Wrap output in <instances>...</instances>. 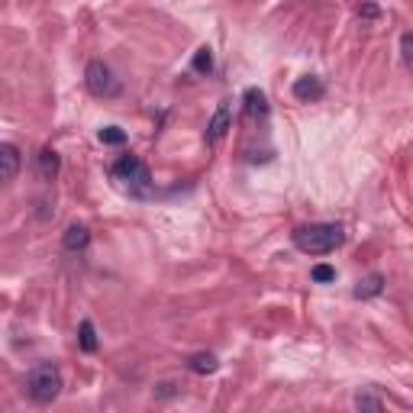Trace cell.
I'll return each instance as SVG.
<instances>
[{
	"label": "cell",
	"instance_id": "17",
	"mask_svg": "<svg viewBox=\"0 0 413 413\" xmlns=\"http://www.w3.org/2000/svg\"><path fill=\"white\" fill-rule=\"evenodd\" d=\"M310 278L317 281V285H330V281H336V268H332V265H313Z\"/></svg>",
	"mask_w": 413,
	"mask_h": 413
},
{
	"label": "cell",
	"instance_id": "7",
	"mask_svg": "<svg viewBox=\"0 0 413 413\" xmlns=\"http://www.w3.org/2000/svg\"><path fill=\"white\" fill-rule=\"evenodd\" d=\"M226 129H230V101H223L217 107V113H213V120H210V126H207V143H220L226 136Z\"/></svg>",
	"mask_w": 413,
	"mask_h": 413
},
{
	"label": "cell",
	"instance_id": "18",
	"mask_svg": "<svg viewBox=\"0 0 413 413\" xmlns=\"http://www.w3.org/2000/svg\"><path fill=\"white\" fill-rule=\"evenodd\" d=\"M400 49H404L407 68H413V33H404V36H400Z\"/></svg>",
	"mask_w": 413,
	"mask_h": 413
},
{
	"label": "cell",
	"instance_id": "4",
	"mask_svg": "<svg viewBox=\"0 0 413 413\" xmlns=\"http://www.w3.org/2000/svg\"><path fill=\"white\" fill-rule=\"evenodd\" d=\"M84 84H88V91L94 97H116L123 91L120 78L113 75V68L103 65V61H91L84 68Z\"/></svg>",
	"mask_w": 413,
	"mask_h": 413
},
{
	"label": "cell",
	"instance_id": "19",
	"mask_svg": "<svg viewBox=\"0 0 413 413\" xmlns=\"http://www.w3.org/2000/svg\"><path fill=\"white\" fill-rule=\"evenodd\" d=\"M362 16H368V20H374V16H378V7H374V4H365V7H362Z\"/></svg>",
	"mask_w": 413,
	"mask_h": 413
},
{
	"label": "cell",
	"instance_id": "9",
	"mask_svg": "<svg viewBox=\"0 0 413 413\" xmlns=\"http://www.w3.org/2000/svg\"><path fill=\"white\" fill-rule=\"evenodd\" d=\"M61 243H65L68 252H81V249H88V243H91V230L84 223H71L65 230V236H61Z\"/></svg>",
	"mask_w": 413,
	"mask_h": 413
},
{
	"label": "cell",
	"instance_id": "13",
	"mask_svg": "<svg viewBox=\"0 0 413 413\" xmlns=\"http://www.w3.org/2000/svg\"><path fill=\"white\" fill-rule=\"evenodd\" d=\"M78 346H81V352H97V330L91 320H81V326H78Z\"/></svg>",
	"mask_w": 413,
	"mask_h": 413
},
{
	"label": "cell",
	"instance_id": "1",
	"mask_svg": "<svg viewBox=\"0 0 413 413\" xmlns=\"http://www.w3.org/2000/svg\"><path fill=\"white\" fill-rule=\"evenodd\" d=\"M342 243H346V233H342L339 223H310L294 230V245L304 255H330Z\"/></svg>",
	"mask_w": 413,
	"mask_h": 413
},
{
	"label": "cell",
	"instance_id": "5",
	"mask_svg": "<svg viewBox=\"0 0 413 413\" xmlns=\"http://www.w3.org/2000/svg\"><path fill=\"white\" fill-rule=\"evenodd\" d=\"M323 94H326V84H323V78H317V75H304L294 81V97H297L300 103H317V101H323Z\"/></svg>",
	"mask_w": 413,
	"mask_h": 413
},
{
	"label": "cell",
	"instance_id": "6",
	"mask_svg": "<svg viewBox=\"0 0 413 413\" xmlns=\"http://www.w3.org/2000/svg\"><path fill=\"white\" fill-rule=\"evenodd\" d=\"M16 171H20V149L14 143H4L0 146V178L10 184L16 178Z\"/></svg>",
	"mask_w": 413,
	"mask_h": 413
},
{
	"label": "cell",
	"instance_id": "16",
	"mask_svg": "<svg viewBox=\"0 0 413 413\" xmlns=\"http://www.w3.org/2000/svg\"><path fill=\"white\" fill-rule=\"evenodd\" d=\"M355 407H359V410H381V407H384V400L381 397H374V394H355V400H352Z\"/></svg>",
	"mask_w": 413,
	"mask_h": 413
},
{
	"label": "cell",
	"instance_id": "3",
	"mask_svg": "<svg viewBox=\"0 0 413 413\" xmlns=\"http://www.w3.org/2000/svg\"><path fill=\"white\" fill-rule=\"evenodd\" d=\"M26 391H29V397H33L36 404H52V400L58 397V391H61L58 365H52V362H39V365L26 374Z\"/></svg>",
	"mask_w": 413,
	"mask_h": 413
},
{
	"label": "cell",
	"instance_id": "2",
	"mask_svg": "<svg viewBox=\"0 0 413 413\" xmlns=\"http://www.w3.org/2000/svg\"><path fill=\"white\" fill-rule=\"evenodd\" d=\"M113 178L123 184V190H129L133 197H152L155 194V181H152V171L146 168L143 158L136 155H123L113 165Z\"/></svg>",
	"mask_w": 413,
	"mask_h": 413
},
{
	"label": "cell",
	"instance_id": "10",
	"mask_svg": "<svg viewBox=\"0 0 413 413\" xmlns=\"http://www.w3.org/2000/svg\"><path fill=\"white\" fill-rule=\"evenodd\" d=\"M36 168H39V178H42V181H52V178L58 175V168H61L58 152H55V149H42L39 155H36Z\"/></svg>",
	"mask_w": 413,
	"mask_h": 413
},
{
	"label": "cell",
	"instance_id": "12",
	"mask_svg": "<svg viewBox=\"0 0 413 413\" xmlns=\"http://www.w3.org/2000/svg\"><path fill=\"white\" fill-rule=\"evenodd\" d=\"M188 368L194 374H213L220 368V362H217V355H213V352H194V355H190V362H188Z\"/></svg>",
	"mask_w": 413,
	"mask_h": 413
},
{
	"label": "cell",
	"instance_id": "11",
	"mask_svg": "<svg viewBox=\"0 0 413 413\" xmlns=\"http://www.w3.org/2000/svg\"><path fill=\"white\" fill-rule=\"evenodd\" d=\"M384 291V275H368V278H362L359 285H355V297L359 300H372V297H378V294Z\"/></svg>",
	"mask_w": 413,
	"mask_h": 413
},
{
	"label": "cell",
	"instance_id": "8",
	"mask_svg": "<svg viewBox=\"0 0 413 413\" xmlns=\"http://www.w3.org/2000/svg\"><path fill=\"white\" fill-rule=\"evenodd\" d=\"M243 103H245V116L249 120H265L268 116V97H265V91H258V88H249L243 94Z\"/></svg>",
	"mask_w": 413,
	"mask_h": 413
},
{
	"label": "cell",
	"instance_id": "15",
	"mask_svg": "<svg viewBox=\"0 0 413 413\" xmlns=\"http://www.w3.org/2000/svg\"><path fill=\"white\" fill-rule=\"evenodd\" d=\"M97 136H101L103 146H123V143H126V133H123L120 126H103Z\"/></svg>",
	"mask_w": 413,
	"mask_h": 413
},
{
	"label": "cell",
	"instance_id": "14",
	"mask_svg": "<svg viewBox=\"0 0 413 413\" xmlns=\"http://www.w3.org/2000/svg\"><path fill=\"white\" fill-rule=\"evenodd\" d=\"M190 68H194L197 75H210L213 71V49L210 46H200L194 52V61H190Z\"/></svg>",
	"mask_w": 413,
	"mask_h": 413
}]
</instances>
